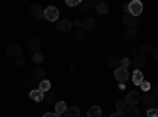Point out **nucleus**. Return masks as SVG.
I'll use <instances>...</instances> for the list:
<instances>
[{"label": "nucleus", "instance_id": "obj_1", "mask_svg": "<svg viewBox=\"0 0 158 117\" xmlns=\"http://www.w3.org/2000/svg\"><path fill=\"white\" fill-rule=\"evenodd\" d=\"M142 11H144V6H142V2H139V0H131L128 3V13L131 16L138 18L142 15Z\"/></svg>", "mask_w": 158, "mask_h": 117}, {"label": "nucleus", "instance_id": "obj_2", "mask_svg": "<svg viewBox=\"0 0 158 117\" xmlns=\"http://www.w3.org/2000/svg\"><path fill=\"white\" fill-rule=\"evenodd\" d=\"M114 76L117 82L120 84H125L128 79H130V73H128V68H123V67H118L117 70H114Z\"/></svg>", "mask_w": 158, "mask_h": 117}, {"label": "nucleus", "instance_id": "obj_3", "mask_svg": "<svg viewBox=\"0 0 158 117\" xmlns=\"http://www.w3.org/2000/svg\"><path fill=\"white\" fill-rule=\"evenodd\" d=\"M139 101H141V94L138 92V90H131V92H128L127 97H125L127 106H136Z\"/></svg>", "mask_w": 158, "mask_h": 117}, {"label": "nucleus", "instance_id": "obj_4", "mask_svg": "<svg viewBox=\"0 0 158 117\" xmlns=\"http://www.w3.org/2000/svg\"><path fill=\"white\" fill-rule=\"evenodd\" d=\"M59 8L57 6H48L44 10V19L51 21V22H54V21H59Z\"/></svg>", "mask_w": 158, "mask_h": 117}, {"label": "nucleus", "instance_id": "obj_5", "mask_svg": "<svg viewBox=\"0 0 158 117\" xmlns=\"http://www.w3.org/2000/svg\"><path fill=\"white\" fill-rule=\"evenodd\" d=\"M5 52H6V56H10V57H21L22 56V48L21 46H16V44H10V46H6V49H5Z\"/></svg>", "mask_w": 158, "mask_h": 117}, {"label": "nucleus", "instance_id": "obj_6", "mask_svg": "<svg viewBox=\"0 0 158 117\" xmlns=\"http://www.w3.org/2000/svg\"><path fill=\"white\" fill-rule=\"evenodd\" d=\"M57 29L63 33H68L71 29H73V22L68 21V19H59L57 21Z\"/></svg>", "mask_w": 158, "mask_h": 117}, {"label": "nucleus", "instance_id": "obj_7", "mask_svg": "<svg viewBox=\"0 0 158 117\" xmlns=\"http://www.w3.org/2000/svg\"><path fill=\"white\" fill-rule=\"evenodd\" d=\"M142 103H144V105H146L149 109H150V108H155V105H156V97H155L153 94L147 92V94H144V97H142Z\"/></svg>", "mask_w": 158, "mask_h": 117}, {"label": "nucleus", "instance_id": "obj_8", "mask_svg": "<svg viewBox=\"0 0 158 117\" xmlns=\"http://www.w3.org/2000/svg\"><path fill=\"white\" fill-rule=\"evenodd\" d=\"M32 77H33V82H41V81H44L46 79V70L44 68H36L33 73H32Z\"/></svg>", "mask_w": 158, "mask_h": 117}, {"label": "nucleus", "instance_id": "obj_9", "mask_svg": "<svg viewBox=\"0 0 158 117\" xmlns=\"http://www.w3.org/2000/svg\"><path fill=\"white\" fill-rule=\"evenodd\" d=\"M30 13H32L35 18H38V19L44 18V8L40 5V3H33V5L30 6Z\"/></svg>", "mask_w": 158, "mask_h": 117}, {"label": "nucleus", "instance_id": "obj_10", "mask_svg": "<svg viewBox=\"0 0 158 117\" xmlns=\"http://www.w3.org/2000/svg\"><path fill=\"white\" fill-rule=\"evenodd\" d=\"M146 63H147V62H146V57L141 56V54H138L133 60H131V65H133V67H135L136 70H142Z\"/></svg>", "mask_w": 158, "mask_h": 117}, {"label": "nucleus", "instance_id": "obj_11", "mask_svg": "<svg viewBox=\"0 0 158 117\" xmlns=\"http://www.w3.org/2000/svg\"><path fill=\"white\" fill-rule=\"evenodd\" d=\"M44 97H46V94L41 92L40 89H33L32 92H30V100L35 101V103H40L41 100H44Z\"/></svg>", "mask_w": 158, "mask_h": 117}, {"label": "nucleus", "instance_id": "obj_12", "mask_svg": "<svg viewBox=\"0 0 158 117\" xmlns=\"http://www.w3.org/2000/svg\"><path fill=\"white\" fill-rule=\"evenodd\" d=\"M123 24L128 25V29H133V27L138 25V18H135V16H131L130 13H127V15L123 16Z\"/></svg>", "mask_w": 158, "mask_h": 117}, {"label": "nucleus", "instance_id": "obj_13", "mask_svg": "<svg viewBox=\"0 0 158 117\" xmlns=\"http://www.w3.org/2000/svg\"><path fill=\"white\" fill-rule=\"evenodd\" d=\"M29 49L32 51V52H41V41L38 40V38H33V40H30L29 43Z\"/></svg>", "mask_w": 158, "mask_h": 117}, {"label": "nucleus", "instance_id": "obj_14", "mask_svg": "<svg viewBox=\"0 0 158 117\" xmlns=\"http://www.w3.org/2000/svg\"><path fill=\"white\" fill-rule=\"evenodd\" d=\"M123 114H125V117H139V109L136 106H127Z\"/></svg>", "mask_w": 158, "mask_h": 117}, {"label": "nucleus", "instance_id": "obj_15", "mask_svg": "<svg viewBox=\"0 0 158 117\" xmlns=\"http://www.w3.org/2000/svg\"><path fill=\"white\" fill-rule=\"evenodd\" d=\"M95 19L94 18H87V19H84V25H82V29L85 30V32H92L95 29Z\"/></svg>", "mask_w": 158, "mask_h": 117}, {"label": "nucleus", "instance_id": "obj_16", "mask_svg": "<svg viewBox=\"0 0 158 117\" xmlns=\"http://www.w3.org/2000/svg\"><path fill=\"white\" fill-rule=\"evenodd\" d=\"M133 84L135 86H141V82L144 81V74H142V71L141 70H135V73H133Z\"/></svg>", "mask_w": 158, "mask_h": 117}, {"label": "nucleus", "instance_id": "obj_17", "mask_svg": "<svg viewBox=\"0 0 158 117\" xmlns=\"http://www.w3.org/2000/svg\"><path fill=\"white\" fill-rule=\"evenodd\" d=\"M136 36H138V30H136V27H133V29H127L125 33H123V38H125V40H135Z\"/></svg>", "mask_w": 158, "mask_h": 117}, {"label": "nucleus", "instance_id": "obj_18", "mask_svg": "<svg viewBox=\"0 0 158 117\" xmlns=\"http://www.w3.org/2000/svg\"><path fill=\"white\" fill-rule=\"evenodd\" d=\"M87 117H101V108H100V106H92V108H89Z\"/></svg>", "mask_w": 158, "mask_h": 117}, {"label": "nucleus", "instance_id": "obj_19", "mask_svg": "<svg viewBox=\"0 0 158 117\" xmlns=\"http://www.w3.org/2000/svg\"><path fill=\"white\" fill-rule=\"evenodd\" d=\"M79 108L77 106H71V108H67L65 111V117H79Z\"/></svg>", "mask_w": 158, "mask_h": 117}, {"label": "nucleus", "instance_id": "obj_20", "mask_svg": "<svg viewBox=\"0 0 158 117\" xmlns=\"http://www.w3.org/2000/svg\"><path fill=\"white\" fill-rule=\"evenodd\" d=\"M108 63H109V67H111V68L117 70L118 67H120V59H118V57H115V56H109V59H108Z\"/></svg>", "mask_w": 158, "mask_h": 117}, {"label": "nucleus", "instance_id": "obj_21", "mask_svg": "<svg viewBox=\"0 0 158 117\" xmlns=\"http://www.w3.org/2000/svg\"><path fill=\"white\" fill-rule=\"evenodd\" d=\"M97 11H98V15H108L109 6L104 3V2H98L97 3Z\"/></svg>", "mask_w": 158, "mask_h": 117}, {"label": "nucleus", "instance_id": "obj_22", "mask_svg": "<svg viewBox=\"0 0 158 117\" xmlns=\"http://www.w3.org/2000/svg\"><path fill=\"white\" fill-rule=\"evenodd\" d=\"M67 111V103L65 101H57L56 103V114H65Z\"/></svg>", "mask_w": 158, "mask_h": 117}, {"label": "nucleus", "instance_id": "obj_23", "mask_svg": "<svg viewBox=\"0 0 158 117\" xmlns=\"http://www.w3.org/2000/svg\"><path fill=\"white\" fill-rule=\"evenodd\" d=\"M41 92H44V94H48L49 90H51V82L48 81V79H44V81H41L40 82V87H38Z\"/></svg>", "mask_w": 158, "mask_h": 117}, {"label": "nucleus", "instance_id": "obj_24", "mask_svg": "<svg viewBox=\"0 0 158 117\" xmlns=\"http://www.w3.org/2000/svg\"><path fill=\"white\" fill-rule=\"evenodd\" d=\"M139 51H141V56L146 57L147 54H152V46H150V44H142V46L139 48Z\"/></svg>", "mask_w": 158, "mask_h": 117}, {"label": "nucleus", "instance_id": "obj_25", "mask_svg": "<svg viewBox=\"0 0 158 117\" xmlns=\"http://www.w3.org/2000/svg\"><path fill=\"white\" fill-rule=\"evenodd\" d=\"M125 108H127V103H125V100H118V101H115V109H117V111L123 112V111H125Z\"/></svg>", "mask_w": 158, "mask_h": 117}, {"label": "nucleus", "instance_id": "obj_26", "mask_svg": "<svg viewBox=\"0 0 158 117\" xmlns=\"http://www.w3.org/2000/svg\"><path fill=\"white\" fill-rule=\"evenodd\" d=\"M32 60H33L35 63H41V62L44 60V56H43V52H35V54L32 56Z\"/></svg>", "mask_w": 158, "mask_h": 117}, {"label": "nucleus", "instance_id": "obj_27", "mask_svg": "<svg viewBox=\"0 0 158 117\" xmlns=\"http://www.w3.org/2000/svg\"><path fill=\"white\" fill-rule=\"evenodd\" d=\"M46 100H48V103H51V105H52V103H56V100H57V97H56V94L54 92H52V90H49V92L46 94V97H44Z\"/></svg>", "mask_w": 158, "mask_h": 117}, {"label": "nucleus", "instance_id": "obj_28", "mask_svg": "<svg viewBox=\"0 0 158 117\" xmlns=\"http://www.w3.org/2000/svg\"><path fill=\"white\" fill-rule=\"evenodd\" d=\"M139 87L142 89V92H146V94H147V92H150V87H152V84H150L149 81H142Z\"/></svg>", "mask_w": 158, "mask_h": 117}, {"label": "nucleus", "instance_id": "obj_29", "mask_svg": "<svg viewBox=\"0 0 158 117\" xmlns=\"http://www.w3.org/2000/svg\"><path fill=\"white\" fill-rule=\"evenodd\" d=\"M98 2H94V0H90V2H85V3H82L81 5V10H84V11H87L89 8H92L94 5H97Z\"/></svg>", "mask_w": 158, "mask_h": 117}, {"label": "nucleus", "instance_id": "obj_30", "mask_svg": "<svg viewBox=\"0 0 158 117\" xmlns=\"http://www.w3.org/2000/svg\"><path fill=\"white\" fill-rule=\"evenodd\" d=\"M131 65V60H130V57H123V59H120V67H123V68H128Z\"/></svg>", "mask_w": 158, "mask_h": 117}, {"label": "nucleus", "instance_id": "obj_31", "mask_svg": "<svg viewBox=\"0 0 158 117\" xmlns=\"http://www.w3.org/2000/svg\"><path fill=\"white\" fill-rule=\"evenodd\" d=\"M32 84H33V77H32V76H30V77H29V76H25L24 79H22V86H25V87H27V86L30 87Z\"/></svg>", "mask_w": 158, "mask_h": 117}, {"label": "nucleus", "instance_id": "obj_32", "mask_svg": "<svg viewBox=\"0 0 158 117\" xmlns=\"http://www.w3.org/2000/svg\"><path fill=\"white\" fill-rule=\"evenodd\" d=\"M76 38H77V40H82V38L85 36V30L84 29H77L76 30V35H74Z\"/></svg>", "mask_w": 158, "mask_h": 117}, {"label": "nucleus", "instance_id": "obj_33", "mask_svg": "<svg viewBox=\"0 0 158 117\" xmlns=\"http://www.w3.org/2000/svg\"><path fill=\"white\" fill-rule=\"evenodd\" d=\"M147 115H149V117H158V109H156V108H150V109L147 111Z\"/></svg>", "mask_w": 158, "mask_h": 117}, {"label": "nucleus", "instance_id": "obj_34", "mask_svg": "<svg viewBox=\"0 0 158 117\" xmlns=\"http://www.w3.org/2000/svg\"><path fill=\"white\" fill-rule=\"evenodd\" d=\"M24 63H25V59L22 56L16 59V67H24Z\"/></svg>", "mask_w": 158, "mask_h": 117}, {"label": "nucleus", "instance_id": "obj_35", "mask_svg": "<svg viewBox=\"0 0 158 117\" xmlns=\"http://www.w3.org/2000/svg\"><path fill=\"white\" fill-rule=\"evenodd\" d=\"M73 25H76L77 29H82V25H84V21H81V19H76V21L73 22Z\"/></svg>", "mask_w": 158, "mask_h": 117}, {"label": "nucleus", "instance_id": "obj_36", "mask_svg": "<svg viewBox=\"0 0 158 117\" xmlns=\"http://www.w3.org/2000/svg\"><path fill=\"white\" fill-rule=\"evenodd\" d=\"M150 94H153L155 97H158V84H155V86L150 87Z\"/></svg>", "mask_w": 158, "mask_h": 117}, {"label": "nucleus", "instance_id": "obj_37", "mask_svg": "<svg viewBox=\"0 0 158 117\" xmlns=\"http://www.w3.org/2000/svg\"><path fill=\"white\" fill-rule=\"evenodd\" d=\"M67 5L68 6H76V5H79V2L77 0H67Z\"/></svg>", "mask_w": 158, "mask_h": 117}, {"label": "nucleus", "instance_id": "obj_38", "mask_svg": "<svg viewBox=\"0 0 158 117\" xmlns=\"http://www.w3.org/2000/svg\"><path fill=\"white\" fill-rule=\"evenodd\" d=\"M109 117H125V114L123 112H120V111H115L114 114H111Z\"/></svg>", "mask_w": 158, "mask_h": 117}, {"label": "nucleus", "instance_id": "obj_39", "mask_svg": "<svg viewBox=\"0 0 158 117\" xmlns=\"http://www.w3.org/2000/svg\"><path fill=\"white\" fill-rule=\"evenodd\" d=\"M43 117H62L60 114H56V112H46Z\"/></svg>", "mask_w": 158, "mask_h": 117}, {"label": "nucleus", "instance_id": "obj_40", "mask_svg": "<svg viewBox=\"0 0 158 117\" xmlns=\"http://www.w3.org/2000/svg\"><path fill=\"white\" fill-rule=\"evenodd\" d=\"M130 54L136 57L138 56V48H130Z\"/></svg>", "mask_w": 158, "mask_h": 117}, {"label": "nucleus", "instance_id": "obj_41", "mask_svg": "<svg viewBox=\"0 0 158 117\" xmlns=\"http://www.w3.org/2000/svg\"><path fill=\"white\" fill-rule=\"evenodd\" d=\"M152 56H153V59H156V60H158V48L152 49Z\"/></svg>", "mask_w": 158, "mask_h": 117}, {"label": "nucleus", "instance_id": "obj_42", "mask_svg": "<svg viewBox=\"0 0 158 117\" xmlns=\"http://www.w3.org/2000/svg\"><path fill=\"white\" fill-rule=\"evenodd\" d=\"M122 10L125 11V15H127V13H128V3H123L122 5Z\"/></svg>", "mask_w": 158, "mask_h": 117}, {"label": "nucleus", "instance_id": "obj_43", "mask_svg": "<svg viewBox=\"0 0 158 117\" xmlns=\"http://www.w3.org/2000/svg\"><path fill=\"white\" fill-rule=\"evenodd\" d=\"M101 117H104V115H101Z\"/></svg>", "mask_w": 158, "mask_h": 117}]
</instances>
